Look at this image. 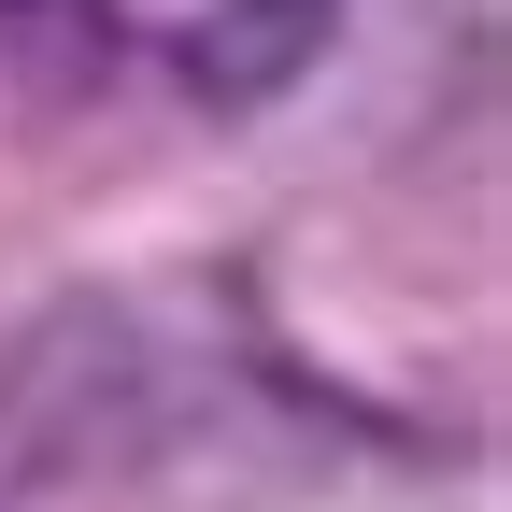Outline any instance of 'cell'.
I'll return each instance as SVG.
<instances>
[{"label":"cell","instance_id":"cell-1","mask_svg":"<svg viewBox=\"0 0 512 512\" xmlns=\"http://www.w3.org/2000/svg\"><path fill=\"white\" fill-rule=\"evenodd\" d=\"M313 43H328V0H242L200 29V100H271Z\"/></svg>","mask_w":512,"mask_h":512},{"label":"cell","instance_id":"cell-2","mask_svg":"<svg viewBox=\"0 0 512 512\" xmlns=\"http://www.w3.org/2000/svg\"><path fill=\"white\" fill-rule=\"evenodd\" d=\"M0 72H29V86L114 72V0H0Z\"/></svg>","mask_w":512,"mask_h":512}]
</instances>
